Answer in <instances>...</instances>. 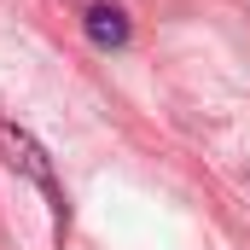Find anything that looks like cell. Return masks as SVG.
Here are the masks:
<instances>
[{"mask_svg": "<svg viewBox=\"0 0 250 250\" xmlns=\"http://www.w3.org/2000/svg\"><path fill=\"white\" fill-rule=\"evenodd\" d=\"M0 163H6L12 175H23L29 187L47 198V209H53V227L64 233V221H70V204H64V187H59V169H53L47 146H41V140H35L29 128L0 123Z\"/></svg>", "mask_w": 250, "mask_h": 250, "instance_id": "6da1fadb", "label": "cell"}, {"mask_svg": "<svg viewBox=\"0 0 250 250\" xmlns=\"http://www.w3.org/2000/svg\"><path fill=\"white\" fill-rule=\"evenodd\" d=\"M82 35H87L99 53H117V47H128V35H134L128 6H123V0H82Z\"/></svg>", "mask_w": 250, "mask_h": 250, "instance_id": "7a4b0ae2", "label": "cell"}]
</instances>
